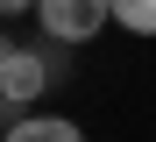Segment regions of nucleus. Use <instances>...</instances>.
I'll return each mask as SVG.
<instances>
[{"label": "nucleus", "instance_id": "f257e3e1", "mask_svg": "<svg viewBox=\"0 0 156 142\" xmlns=\"http://www.w3.org/2000/svg\"><path fill=\"white\" fill-rule=\"evenodd\" d=\"M36 14H43L50 43H92L114 21V0H36Z\"/></svg>", "mask_w": 156, "mask_h": 142}, {"label": "nucleus", "instance_id": "f03ea898", "mask_svg": "<svg viewBox=\"0 0 156 142\" xmlns=\"http://www.w3.org/2000/svg\"><path fill=\"white\" fill-rule=\"evenodd\" d=\"M43 85H50V64L36 50H14L7 64H0V100L7 107H29V100H43Z\"/></svg>", "mask_w": 156, "mask_h": 142}, {"label": "nucleus", "instance_id": "7ed1b4c3", "mask_svg": "<svg viewBox=\"0 0 156 142\" xmlns=\"http://www.w3.org/2000/svg\"><path fill=\"white\" fill-rule=\"evenodd\" d=\"M7 142H85V135H78V121H64V114H21L7 128Z\"/></svg>", "mask_w": 156, "mask_h": 142}, {"label": "nucleus", "instance_id": "20e7f679", "mask_svg": "<svg viewBox=\"0 0 156 142\" xmlns=\"http://www.w3.org/2000/svg\"><path fill=\"white\" fill-rule=\"evenodd\" d=\"M114 21L135 36H156V0H114Z\"/></svg>", "mask_w": 156, "mask_h": 142}, {"label": "nucleus", "instance_id": "39448f33", "mask_svg": "<svg viewBox=\"0 0 156 142\" xmlns=\"http://www.w3.org/2000/svg\"><path fill=\"white\" fill-rule=\"evenodd\" d=\"M21 7H36V0H0V14H21Z\"/></svg>", "mask_w": 156, "mask_h": 142}, {"label": "nucleus", "instance_id": "423d86ee", "mask_svg": "<svg viewBox=\"0 0 156 142\" xmlns=\"http://www.w3.org/2000/svg\"><path fill=\"white\" fill-rule=\"evenodd\" d=\"M7 57H14V43H0V64H7Z\"/></svg>", "mask_w": 156, "mask_h": 142}, {"label": "nucleus", "instance_id": "0eeeda50", "mask_svg": "<svg viewBox=\"0 0 156 142\" xmlns=\"http://www.w3.org/2000/svg\"><path fill=\"white\" fill-rule=\"evenodd\" d=\"M0 107H7V100H0Z\"/></svg>", "mask_w": 156, "mask_h": 142}]
</instances>
